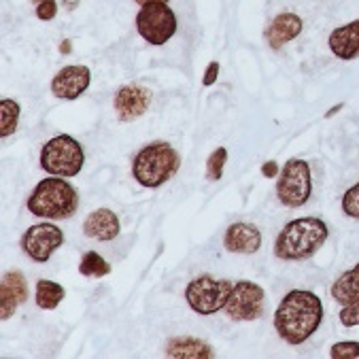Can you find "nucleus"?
I'll return each instance as SVG.
<instances>
[{
  "instance_id": "obj_1",
  "label": "nucleus",
  "mask_w": 359,
  "mask_h": 359,
  "mask_svg": "<svg viewBox=\"0 0 359 359\" xmlns=\"http://www.w3.org/2000/svg\"><path fill=\"white\" fill-rule=\"evenodd\" d=\"M323 321V304L321 298L306 290H294L287 294L276 313L274 327L278 336L290 344L306 342Z\"/></svg>"
},
{
  "instance_id": "obj_2",
  "label": "nucleus",
  "mask_w": 359,
  "mask_h": 359,
  "mask_svg": "<svg viewBox=\"0 0 359 359\" xmlns=\"http://www.w3.org/2000/svg\"><path fill=\"white\" fill-rule=\"evenodd\" d=\"M330 230L317 217H300L287 224L274 243V255L285 262H300L313 257L327 241Z\"/></svg>"
},
{
  "instance_id": "obj_3",
  "label": "nucleus",
  "mask_w": 359,
  "mask_h": 359,
  "mask_svg": "<svg viewBox=\"0 0 359 359\" xmlns=\"http://www.w3.org/2000/svg\"><path fill=\"white\" fill-rule=\"evenodd\" d=\"M79 208V194L64 177L43 179L28 198V210L41 219H68Z\"/></svg>"
},
{
  "instance_id": "obj_4",
  "label": "nucleus",
  "mask_w": 359,
  "mask_h": 359,
  "mask_svg": "<svg viewBox=\"0 0 359 359\" xmlns=\"http://www.w3.org/2000/svg\"><path fill=\"white\" fill-rule=\"evenodd\" d=\"M179 166H181L179 151L172 145H168V142L156 140L136 154L132 162V177L142 187L156 189L166 181H170L177 175Z\"/></svg>"
},
{
  "instance_id": "obj_5",
  "label": "nucleus",
  "mask_w": 359,
  "mask_h": 359,
  "mask_svg": "<svg viewBox=\"0 0 359 359\" xmlns=\"http://www.w3.org/2000/svg\"><path fill=\"white\" fill-rule=\"evenodd\" d=\"M86 164V154L79 140L68 134L53 136L41 149V168L53 177H77Z\"/></svg>"
},
{
  "instance_id": "obj_6",
  "label": "nucleus",
  "mask_w": 359,
  "mask_h": 359,
  "mask_svg": "<svg viewBox=\"0 0 359 359\" xmlns=\"http://www.w3.org/2000/svg\"><path fill=\"white\" fill-rule=\"evenodd\" d=\"M234 285L230 280H217L212 276H198L189 280L185 290V300L189 309L198 315H215L226 311Z\"/></svg>"
},
{
  "instance_id": "obj_7",
  "label": "nucleus",
  "mask_w": 359,
  "mask_h": 359,
  "mask_svg": "<svg viewBox=\"0 0 359 359\" xmlns=\"http://www.w3.org/2000/svg\"><path fill=\"white\" fill-rule=\"evenodd\" d=\"M311 194H313V181H311L309 162L298 158L290 160L278 172V181H276L278 200L290 208H300L309 202Z\"/></svg>"
},
{
  "instance_id": "obj_8",
  "label": "nucleus",
  "mask_w": 359,
  "mask_h": 359,
  "mask_svg": "<svg viewBox=\"0 0 359 359\" xmlns=\"http://www.w3.org/2000/svg\"><path fill=\"white\" fill-rule=\"evenodd\" d=\"M136 30L140 39L149 45H164L177 34V15L168 7V3L142 5L136 15Z\"/></svg>"
},
{
  "instance_id": "obj_9",
  "label": "nucleus",
  "mask_w": 359,
  "mask_h": 359,
  "mask_svg": "<svg viewBox=\"0 0 359 359\" xmlns=\"http://www.w3.org/2000/svg\"><path fill=\"white\" fill-rule=\"evenodd\" d=\"M226 313L234 321H255L266 313V292L253 280H238L226 304Z\"/></svg>"
},
{
  "instance_id": "obj_10",
  "label": "nucleus",
  "mask_w": 359,
  "mask_h": 359,
  "mask_svg": "<svg viewBox=\"0 0 359 359\" xmlns=\"http://www.w3.org/2000/svg\"><path fill=\"white\" fill-rule=\"evenodd\" d=\"M62 245H64V232L53 224L30 226L22 236L24 253L39 264H45Z\"/></svg>"
},
{
  "instance_id": "obj_11",
  "label": "nucleus",
  "mask_w": 359,
  "mask_h": 359,
  "mask_svg": "<svg viewBox=\"0 0 359 359\" xmlns=\"http://www.w3.org/2000/svg\"><path fill=\"white\" fill-rule=\"evenodd\" d=\"M92 83V73L88 66H64L57 70L53 81H51V92L57 98L64 100H77Z\"/></svg>"
},
{
  "instance_id": "obj_12",
  "label": "nucleus",
  "mask_w": 359,
  "mask_h": 359,
  "mask_svg": "<svg viewBox=\"0 0 359 359\" xmlns=\"http://www.w3.org/2000/svg\"><path fill=\"white\" fill-rule=\"evenodd\" d=\"M151 102V92L140 88V86H123L115 94V113L117 119L123 123H130L138 119L140 115H145Z\"/></svg>"
},
{
  "instance_id": "obj_13",
  "label": "nucleus",
  "mask_w": 359,
  "mask_h": 359,
  "mask_svg": "<svg viewBox=\"0 0 359 359\" xmlns=\"http://www.w3.org/2000/svg\"><path fill=\"white\" fill-rule=\"evenodd\" d=\"M224 247L230 253H243V255L257 253L262 247V232L253 224H245V222L232 224L226 232Z\"/></svg>"
},
{
  "instance_id": "obj_14",
  "label": "nucleus",
  "mask_w": 359,
  "mask_h": 359,
  "mask_svg": "<svg viewBox=\"0 0 359 359\" xmlns=\"http://www.w3.org/2000/svg\"><path fill=\"white\" fill-rule=\"evenodd\" d=\"M304 28V22L300 20V15L296 13H278L270 26L266 28V43L272 47V49H280L283 45H287L290 41H294L296 36H300Z\"/></svg>"
},
{
  "instance_id": "obj_15",
  "label": "nucleus",
  "mask_w": 359,
  "mask_h": 359,
  "mask_svg": "<svg viewBox=\"0 0 359 359\" xmlns=\"http://www.w3.org/2000/svg\"><path fill=\"white\" fill-rule=\"evenodd\" d=\"M121 226H119V217L111 210V208H96L94 212H90L86 222H83V234L88 238H96V241H113L117 238Z\"/></svg>"
},
{
  "instance_id": "obj_16",
  "label": "nucleus",
  "mask_w": 359,
  "mask_h": 359,
  "mask_svg": "<svg viewBox=\"0 0 359 359\" xmlns=\"http://www.w3.org/2000/svg\"><path fill=\"white\" fill-rule=\"evenodd\" d=\"M327 45L338 60L348 62L359 57V20L334 28V32L327 39Z\"/></svg>"
},
{
  "instance_id": "obj_17",
  "label": "nucleus",
  "mask_w": 359,
  "mask_h": 359,
  "mask_svg": "<svg viewBox=\"0 0 359 359\" xmlns=\"http://www.w3.org/2000/svg\"><path fill=\"white\" fill-rule=\"evenodd\" d=\"M166 355L172 359H212L215 351L204 340H198L191 336H181V338L168 340Z\"/></svg>"
},
{
  "instance_id": "obj_18",
  "label": "nucleus",
  "mask_w": 359,
  "mask_h": 359,
  "mask_svg": "<svg viewBox=\"0 0 359 359\" xmlns=\"http://www.w3.org/2000/svg\"><path fill=\"white\" fill-rule=\"evenodd\" d=\"M332 298L342 306L351 304L353 300H359V264L353 270L340 274V278L332 287Z\"/></svg>"
},
{
  "instance_id": "obj_19",
  "label": "nucleus",
  "mask_w": 359,
  "mask_h": 359,
  "mask_svg": "<svg viewBox=\"0 0 359 359\" xmlns=\"http://www.w3.org/2000/svg\"><path fill=\"white\" fill-rule=\"evenodd\" d=\"M66 292L60 283H53V280H39L36 283V294H34V300H36V306L43 309V311H53L62 300H64Z\"/></svg>"
},
{
  "instance_id": "obj_20",
  "label": "nucleus",
  "mask_w": 359,
  "mask_h": 359,
  "mask_svg": "<svg viewBox=\"0 0 359 359\" xmlns=\"http://www.w3.org/2000/svg\"><path fill=\"white\" fill-rule=\"evenodd\" d=\"M20 115H22V109L15 100L5 98L3 102H0V136L7 138L18 130Z\"/></svg>"
},
{
  "instance_id": "obj_21",
  "label": "nucleus",
  "mask_w": 359,
  "mask_h": 359,
  "mask_svg": "<svg viewBox=\"0 0 359 359\" xmlns=\"http://www.w3.org/2000/svg\"><path fill=\"white\" fill-rule=\"evenodd\" d=\"M79 272L83 276H90V278H100V276H107L111 272V266L107 264V259L96 253V251H88L83 253L81 257V264H79Z\"/></svg>"
},
{
  "instance_id": "obj_22",
  "label": "nucleus",
  "mask_w": 359,
  "mask_h": 359,
  "mask_svg": "<svg viewBox=\"0 0 359 359\" xmlns=\"http://www.w3.org/2000/svg\"><path fill=\"white\" fill-rule=\"evenodd\" d=\"M226 162H228V149L226 147H217L206 160V179L208 181H219L224 177Z\"/></svg>"
},
{
  "instance_id": "obj_23",
  "label": "nucleus",
  "mask_w": 359,
  "mask_h": 359,
  "mask_svg": "<svg viewBox=\"0 0 359 359\" xmlns=\"http://www.w3.org/2000/svg\"><path fill=\"white\" fill-rule=\"evenodd\" d=\"M3 285H7L9 290L18 296L20 304H24L28 300V283H26L22 272H7V274H3Z\"/></svg>"
},
{
  "instance_id": "obj_24",
  "label": "nucleus",
  "mask_w": 359,
  "mask_h": 359,
  "mask_svg": "<svg viewBox=\"0 0 359 359\" xmlns=\"http://www.w3.org/2000/svg\"><path fill=\"white\" fill-rule=\"evenodd\" d=\"M18 304H20L18 296L9 290L7 285L0 283V319H3V321L11 319L15 315Z\"/></svg>"
},
{
  "instance_id": "obj_25",
  "label": "nucleus",
  "mask_w": 359,
  "mask_h": 359,
  "mask_svg": "<svg viewBox=\"0 0 359 359\" xmlns=\"http://www.w3.org/2000/svg\"><path fill=\"white\" fill-rule=\"evenodd\" d=\"M342 210H344L346 217L359 219V183L344 191V196H342Z\"/></svg>"
},
{
  "instance_id": "obj_26",
  "label": "nucleus",
  "mask_w": 359,
  "mask_h": 359,
  "mask_svg": "<svg viewBox=\"0 0 359 359\" xmlns=\"http://www.w3.org/2000/svg\"><path fill=\"white\" fill-rule=\"evenodd\" d=\"M330 357L334 359H355L359 357V342L357 340H342L336 342L330 351Z\"/></svg>"
},
{
  "instance_id": "obj_27",
  "label": "nucleus",
  "mask_w": 359,
  "mask_h": 359,
  "mask_svg": "<svg viewBox=\"0 0 359 359\" xmlns=\"http://www.w3.org/2000/svg\"><path fill=\"white\" fill-rule=\"evenodd\" d=\"M32 5L36 9V18L41 22H51L57 15V3H55V0H32Z\"/></svg>"
},
{
  "instance_id": "obj_28",
  "label": "nucleus",
  "mask_w": 359,
  "mask_h": 359,
  "mask_svg": "<svg viewBox=\"0 0 359 359\" xmlns=\"http://www.w3.org/2000/svg\"><path fill=\"white\" fill-rule=\"evenodd\" d=\"M340 323L344 327H355L359 325V300H353L351 304H344L340 311Z\"/></svg>"
},
{
  "instance_id": "obj_29",
  "label": "nucleus",
  "mask_w": 359,
  "mask_h": 359,
  "mask_svg": "<svg viewBox=\"0 0 359 359\" xmlns=\"http://www.w3.org/2000/svg\"><path fill=\"white\" fill-rule=\"evenodd\" d=\"M217 77H219V62H210V64L206 66V73H204L202 86H204V88H210L215 81H217Z\"/></svg>"
},
{
  "instance_id": "obj_30",
  "label": "nucleus",
  "mask_w": 359,
  "mask_h": 359,
  "mask_svg": "<svg viewBox=\"0 0 359 359\" xmlns=\"http://www.w3.org/2000/svg\"><path fill=\"white\" fill-rule=\"evenodd\" d=\"M278 172H280V168H278V164H276L274 160H270V162H266V164L262 166V175H264L266 179H276Z\"/></svg>"
},
{
  "instance_id": "obj_31",
  "label": "nucleus",
  "mask_w": 359,
  "mask_h": 359,
  "mask_svg": "<svg viewBox=\"0 0 359 359\" xmlns=\"http://www.w3.org/2000/svg\"><path fill=\"white\" fill-rule=\"evenodd\" d=\"M70 49H73V43H70L68 39H66V41H62V45H60V51H62V53H70Z\"/></svg>"
},
{
  "instance_id": "obj_32",
  "label": "nucleus",
  "mask_w": 359,
  "mask_h": 359,
  "mask_svg": "<svg viewBox=\"0 0 359 359\" xmlns=\"http://www.w3.org/2000/svg\"><path fill=\"white\" fill-rule=\"evenodd\" d=\"M62 5L66 7V9H70V11H73L77 5H79V0H62Z\"/></svg>"
},
{
  "instance_id": "obj_33",
  "label": "nucleus",
  "mask_w": 359,
  "mask_h": 359,
  "mask_svg": "<svg viewBox=\"0 0 359 359\" xmlns=\"http://www.w3.org/2000/svg\"><path fill=\"white\" fill-rule=\"evenodd\" d=\"M134 3L142 7V5H149V3H168V0H134Z\"/></svg>"
},
{
  "instance_id": "obj_34",
  "label": "nucleus",
  "mask_w": 359,
  "mask_h": 359,
  "mask_svg": "<svg viewBox=\"0 0 359 359\" xmlns=\"http://www.w3.org/2000/svg\"><path fill=\"white\" fill-rule=\"evenodd\" d=\"M340 109H342V104H336V107H332V109H330V111L325 113V117H332V115H334V113H338Z\"/></svg>"
}]
</instances>
